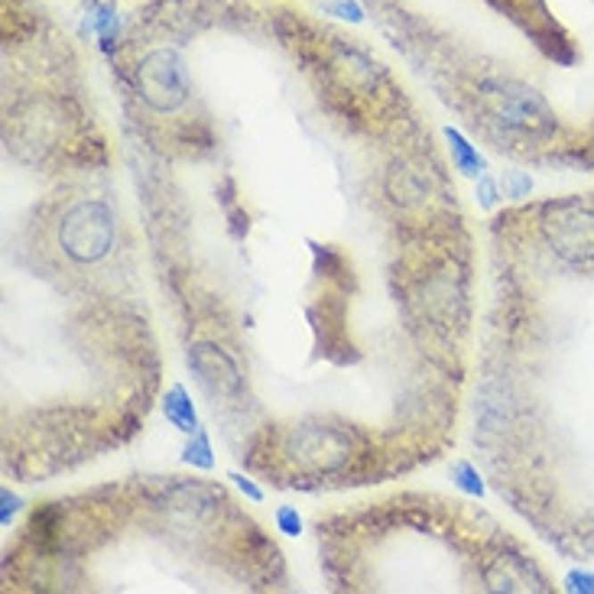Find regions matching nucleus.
Instances as JSON below:
<instances>
[{
    "mask_svg": "<svg viewBox=\"0 0 594 594\" xmlns=\"http://www.w3.org/2000/svg\"><path fill=\"white\" fill-rule=\"evenodd\" d=\"M166 413H169V419H176L179 425L192 429V409H189V403H186V393H182V390H172L169 403H166Z\"/></svg>",
    "mask_w": 594,
    "mask_h": 594,
    "instance_id": "nucleus-1",
    "label": "nucleus"
},
{
    "mask_svg": "<svg viewBox=\"0 0 594 594\" xmlns=\"http://www.w3.org/2000/svg\"><path fill=\"white\" fill-rule=\"evenodd\" d=\"M189 461H198V465H211V458H208V441H205V435H195V451L189 449Z\"/></svg>",
    "mask_w": 594,
    "mask_h": 594,
    "instance_id": "nucleus-2",
    "label": "nucleus"
},
{
    "mask_svg": "<svg viewBox=\"0 0 594 594\" xmlns=\"http://www.w3.org/2000/svg\"><path fill=\"white\" fill-rule=\"evenodd\" d=\"M279 526L286 532H299V516L293 510H279Z\"/></svg>",
    "mask_w": 594,
    "mask_h": 594,
    "instance_id": "nucleus-3",
    "label": "nucleus"
}]
</instances>
